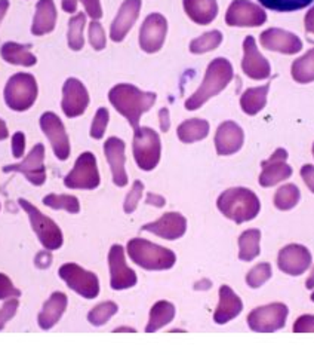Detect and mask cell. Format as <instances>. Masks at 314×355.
Returning a JSON list of instances; mask_svg holds the SVG:
<instances>
[{
	"label": "cell",
	"mask_w": 314,
	"mask_h": 355,
	"mask_svg": "<svg viewBox=\"0 0 314 355\" xmlns=\"http://www.w3.org/2000/svg\"><path fill=\"white\" fill-rule=\"evenodd\" d=\"M109 100L131 127L137 130L141 116L154 106L157 96L154 92H144L131 83H119L110 89Z\"/></svg>",
	"instance_id": "1"
},
{
	"label": "cell",
	"mask_w": 314,
	"mask_h": 355,
	"mask_svg": "<svg viewBox=\"0 0 314 355\" xmlns=\"http://www.w3.org/2000/svg\"><path fill=\"white\" fill-rule=\"evenodd\" d=\"M233 66L232 62L225 58H215L211 64L207 66L205 79L202 85L193 94V96L185 101L187 110H197L201 109L203 104L211 100L212 97L218 96L219 92L224 91L227 85L233 79Z\"/></svg>",
	"instance_id": "2"
},
{
	"label": "cell",
	"mask_w": 314,
	"mask_h": 355,
	"mask_svg": "<svg viewBox=\"0 0 314 355\" xmlns=\"http://www.w3.org/2000/svg\"><path fill=\"white\" fill-rule=\"evenodd\" d=\"M216 207L227 218L240 225L259 214L261 202L258 196L246 187H232L219 195Z\"/></svg>",
	"instance_id": "3"
},
{
	"label": "cell",
	"mask_w": 314,
	"mask_h": 355,
	"mask_svg": "<svg viewBox=\"0 0 314 355\" xmlns=\"http://www.w3.org/2000/svg\"><path fill=\"white\" fill-rule=\"evenodd\" d=\"M127 252L135 265L147 270H166L171 269L176 262V256L172 250L153 244L142 238L131 239Z\"/></svg>",
	"instance_id": "4"
},
{
	"label": "cell",
	"mask_w": 314,
	"mask_h": 355,
	"mask_svg": "<svg viewBox=\"0 0 314 355\" xmlns=\"http://www.w3.org/2000/svg\"><path fill=\"white\" fill-rule=\"evenodd\" d=\"M37 94V80L33 75H30V73H15L6 83L3 97L6 106L10 110L26 112L36 103Z\"/></svg>",
	"instance_id": "5"
},
{
	"label": "cell",
	"mask_w": 314,
	"mask_h": 355,
	"mask_svg": "<svg viewBox=\"0 0 314 355\" xmlns=\"http://www.w3.org/2000/svg\"><path fill=\"white\" fill-rule=\"evenodd\" d=\"M133 158L142 171L154 170L160 162L162 141L159 134L149 127L133 130Z\"/></svg>",
	"instance_id": "6"
},
{
	"label": "cell",
	"mask_w": 314,
	"mask_h": 355,
	"mask_svg": "<svg viewBox=\"0 0 314 355\" xmlns=\"http://www.w3.org/2000/svg\"><path fill=\"white\" fill-rule=\"evenodd\" d=\"M18 202L21 208L27 213L31 223V229H33L35 234L37 235L40 244L46 250H50V252L61 248L62 243H64V236H62L59 226L52 220L50 217L41 213L37 207L24 200V198H19Z\"/></svg>",
	"instance_id": "7"
},
{
	"label": "cell",
	"mask_w": 314,
	"mask_h": 355,
	"mask_svg": "<svg viewBox=\"0 0 314 355\" xmlns=\"http://www.w3.org/2000/svg\"><path fill=\"white\" fill-rule=\"evenodd\" d=\"M97 158L92 152H83L75 162L73 170L66 175L64 184L68 189L93 191L100 186Z\"/></svg>",
	"instance_id": "8"
},
{
	"label": "cell",
	"mask_w": 314,
	"mask_h": 355,
	"mask_svg": "<svg viewBox=\"0 0 314 355\" xmlns=\"http://www.w3.org/2000/svg\"><path fill=\"white\" fill-rule=\"evenodd\" d=\"M59 278L66 281V284L85 299H95L100 295V279L76 263H66L58 270Z\"/></svg>",
	"instance_id": "9"
},
{
	"label": "cell",
	"mask_w": 314,
	"mask_h": 355,
	"mask_svg": "<svg viewBox=\"0 0 314 355\" xmlns=\"http://www.w3.org/2000/svg\"><path fill=\"white\" fill-rule=\"evenodd\" d=\"M289 309L284 304H270L254 309L248 315L249 329L257 333H273L284 329Z\"/></svg>",
	"instance_id": "10"
},
{
	"label": "cell",
	"mask_w": 314,
	"mask_h": 355,
	"mask_svg": "<svg viewBox=\"0 0 314 355\" xmlns=\"http://www.w3.org/2000/svg\"><path fill=\"white\" fill-rule=\"evenodd\" d=\"M3 173H21L31 184L41 186L46 182L45 146L40 143L36 144L24 161L3 166Z\"/></svg>",
	"instance_id": "11"
},
{
	"label": "cell",
	"mask_w": 314,
	"mask_h": 355,
	"mask_svg": "<svg viewBox=\"0 0 314 355\" xmlns=\"http://www.w3.org/2000/svg\"><path fill=\"white\" fill-rule=\"evenodd\" d=\"M266 21V10L250 0H233L225 14V23L230 27H259Z\"/></svg>",
	"instance_id": "12"
},
{
	"label": "cell",
	"mask_w": 314,
	"mask_h": 355,
	"mask_svg": "<svg viewBox=\"0 0 314 355\" xmlns=\"http://www.w3.org/2000/svg\"><path fill=\"white\" fill-rule=\"evenodd\" d=\"M40 128L48 137L52 150L59 161L68 159L71 148L64 123L54 112H46L40 116Z\"/></svg>",
	"instance_id": "13"
},
{
	"label": "cell",
	"mask_w": 314,
	"mask_h": 355,
	"mask_svg": "<svg viewBox=\"0 0 314 355\" xmlns=\"http://www.w3.org/2000/svg\"><path fill=\"white\" fill-rule=\"evenodd\" d=\"M89 106V94L86 87L76 79L68 78L62 87L61 109L67 118H77L86 112Z\"/></svg>",
	"instance_id": "14"
},
{
	"label": "cell",
	"mask_w": 314,
	"mask_h": 355,
	"mask_svg": "<svg viewBox=\"0 0 314 355\" xmlns=\"http://www.w3.org/2000/svg\"><path fill=\"white\" fill-rule=\"evenodd\" d=\"M109 266L110 286L113 290H127L137 286V274L127 265V260H124V250L122 245L116 244L110 248Z\"/></svg>",
	"instance_id": "15"
},
{
	"label": "cell",
	"mask_w": 314,
	"mask_h": 355,
	"mask_svg": "<svg viewBox=\"0 0 314 355\" xmlns=\"http://www.w3.org/2000/svg\"><path fill=\"white\" fill-rule=\"evenodd\" d=\"M167 21L162 14H150L140 30V46L147 54L159 52L165 44Z\"/></svg>",
	"instance_id": "16"
},
{
	"label": "cell",
	"mask_w": 314,
	"mask_h": 355,
	"mask_svg": "<svg viewBox=\"0 0 314 355\" xmlns=\"http://www.w3.org/2000/svg\"><path fill=\"white\" fill-rule=\"evenodd\" d=\"M311 265V253L308 248L299 244H289L280 250L277 257V266L290 277H299Z\"/></svg>",
	"instance_id": "17"
},
{
	"label": "cell",
	"mask_w": 314,
	"mask_h": 355,
	"mask_svg": "<svg viewBox=\"0 0 314 355\" xmlns=\"http://www.w3.org/2000/svg\"><path fill=\"white\" fill-rule=\"evenodd\" d=\"M242 70L248 78L255 80H264L271 75L270 62L259 52L257 42L252 36H248L243 42Z\"/></svg>",
	"instance_id": "18"
},
{
	"label": "cell",
	"mask_w": 314,
	"mask_h": 355,
	"mask_svg": "<svg viewBox=\"0 0 314 355\" xmlns=\"http://www.w3.org/2000/svg\"><path fill=\"white\" fill-rule=\"evenodd\" d=\"M261 45L268 51L294 55L302 49V40L290 31L281 28H268L259 36Z\"/></svg>",
	"instance_id": "19"
},
{
	"label": "cell",
	"mask_w": 314,
	"mask_h": 355,
	"mask_svg": "<svg viewBox=\"0 0 314 355\" xmlns=\"http://www.w3.org/2000/svg\"><path fill=\"white\" fill-rule=\"evenodd\" d=\"M288 152L285 149H277L270 159L264 161L263 173L259 175V184L263 187L276 186L292 175V166L288 165Z\"/></svg>",
	"instance_id": "20"
},
{
	"label": "cell",
	"mask_w": 314,
	"mask_h": 355,
	"mask_svg": "<svg viewBox=\"0 0 314 355\" xmlns=\"http://www.w3.org/2000/svg\"><path fill=\"white\" fill-rule=\"evenodd\" d=\"M245 134L233 121H227L219 125L215 134V149L219 156L234 155L243 148Z\"/></svg>",
	"instance_id": "21"
},
{
	"label": "cell",
	"mask_w": 314,
	"mask_h": 355,
	"mask_svg": "<svg viewBox=\"0 0 314 355\" xmlns=\"http://www.w3.org/2000/svg\"><path fill=\"white\" fill-rule=\"evenodd\" d=\"M144 232H151L167 241L181 238L187 231V218L180 213H166L159 220L147 223L141 227Z\"/></svg>",
	"instance_id": "22"
},
{
	"label": "cell",
	"mask_w": 314,
	"mask_h": 355,
	"mask_svg": "<svg viewBox=\"0 0 314 355\" xmlns=\"http://www.w3.org/2000/svg\"><path fill=\"white\" fill-rule=\"evenodd\" d=\"M124 141L118 137H110L104 143V153L109 161L110 170L113 174V182L119 187H124L128 184V174L124 168V162H127V156H124Z\"/></svg>",
	"instance_id": "23"
},
{
	"label": "cell",
	"mask_w": 314,
	"mask_h": 355,
	"mask_svg": "<svg viewBox=\"0 0 314 355\" xmlns=\"http://www.w3.org/2000/svg\"><path fill=\"white\" fill-rule=\"evenodd\" d=\"M141 6V0H124L110 27V37L113 42H122L128 36L135 21L140 17Z\"/></svg>",
	"instance_id": "24"
},
{
	"label": "cell",
	"mask_w": 314,
	"mask_h": 355,
	"mask_svg": "<svg viewBox=\"0 0 314 355\" xmlns=\"http://www.w3.org/2000/svg\"><path fill=\"white\" fill-rule=\"evenodd\" d=\"M67 305H68V297L66 293H62V291H55V293H52L50 297L45 302L44 309L40 311V314L37 317L39 327L41 330H49L54 326H57L62 314L66 312Z\"/></svg>",
	"instance_id": "25"
},
{
	"label": "cell",
	"mask_w": 314,
	"mask_h": 355,
	"mask_svg": "<svg viewBox=\"0 0 314 355\" xmlns=\"http://www.w3.org/2000/svg\"><path fill=\"white\" fill-rule=\"evenodd\" d=\"M243 311V302L228 286L219 288V304L214 314L216 324H227L228 321L234 320Z\"/></svg>",
	"instance_id": "26"
},
{
	"label": "cell",
	"mask_w": 314,
	"mask_h": 355,
	"mask_svg": "<svg viewBox=\"0 0 314 355\" xmlns=\"http://www.w3.org/2000/svg\"><path fill=\"white\" fill-rule=\"evenodd\" d=\"M57 17L58 14L54 0H39L36 5L33 24H31V33L35 36H44L54 31Z\"/></svg>",
	"instance_id": "27"
},
{
	"label": "cell",
	"mask_w": 314,
	"mask_h": 355,
	"mask_svg": "<svg viewBox=\"0 0 314 355\" xmlns=\"http://www.w3.org/2000/svg\"><path fill=\"white\" fill-rule=\"evenodd\" d=\"M183 5L188 18L196 24H211L218 15L216 0H183Z\"/></svg>",
	"instance_id": "28"
},
{
	"label": "cell",
	"mask_w": 314,
	"mask_h": 355,
	"mask_svg": "<svg viewBox=\"0 0 314 355\" xmlns=\"http://www.w3.org/2000/svg\"><path fill=\"white\" fill-rule=\"evenodd\" d=\"M0 55L8 62V64L23 66V67H33L36 66L37 58L35 54H31L30 46L17 44V42H6L0 49Z\"/></svg>",
	"instance_id": "29"
},
{
	"label": "cell",
	"mask_w": 314,
	"mask_h": 355,
	"mask_svg": "<svg viewBox=\"0 0 314 355\" xmlns=\"http://www.w3.org/2000/svg\"><path fill=\"white\" fill-rule=\"evenodd\" d=\"M268 89H270V83H266L263 87L246 89L242 94V97H240V107H242V110L246 114H249V116H254V114L259 113L267 104Z\"/></svg>",
	"instance_id": "30"
},
{
	"label": "cell",
	"mask_w": 314,
	"mask_h": 355,
	"mask_svg": "<svg viewBox=\"0 0 314 355\" xmlns=\"http://www.w3.org/2000/svg\"><path fill=\"white\" fill-rule=\"evenodd\" d=\"M175 318V306L167 300H159L153 305L150 311L149 324L145 327V333H154L162 327L167 326Z\"/></svg>",
	"instance_id": "31"
},
{
	"label": "cell",
	"mask_w": 314,
	"mask_h": 355,
	"mask_svg": "<svg viewBox=\"0 0 314 355\" xmlns=\"http://www.w3.org/2000/svg\"><path fill=\"white\" fill-rule=\"evenodd\" d=\"M176 134H178V139L187 144L201 141L207 137L209 122L205 119H198V118L184 121L180 127H178Z\"/></svg>",
	"instance_id": "32"
},
{
	"label": "cell",
	"mask_w": 314,
	"mask_h": 355,
	"mask_svg": "<svg viewBox=\"0 0 314 355\" xmlns=\"http://www.w3.org/2000/svg\"><path fill=\"white\" fill-rule=\"evenodd\" d=\"M261 232L258 229H249L239 238V259L243 262H250L259 256Z\"/></svg>",
	"instance_id": "33"
},
{
	"label": "cell",
	"mask_w": 314,
	"mask_h": 355,
	"mask_svg": "<svg viewBox=\"0 0 314 355\" xmlns=\"http://www.w3.org/2000/svg\"><path fill=\"white\" fill-rule=\"evenodd\" d=\"M292 78L298 83H310L314 80V48L310 49L306 55L294 61Z\"/></svg>",
	"instance_id": "34"
},
{
	"label": "cell",
	"mask_w": 314,
	"mask_h": 355,
	"mask_svg": "<svg viewBox=\"0 0 314 355\" xmlns=\"http://www.w3.org/2000/svg\"><path fill=\"white\" fill-rule=\"evenodd\" d=\"M86 24V14H77L68 21V31H67V44L70 49L80 51L85 45V39H83V28Z\"/></svg>",
	"instance_id": "35"
},
{
	"label": "cell",
	"mask_w": 314,
	"mask_h": 355,
	"mask_svg": "<svg viewBox=\"0 0 314 355\" xmlns=\"http://www.w3.org/2000/svg\"><path fill=\"white\" fill-rule=\"evenodd\" d=\"M44 204L52 208V210H64L70 214H77L80 211V202L73 195L50 193L44 198Z\"/></svg>",
	"instance_id": "36"
},
{
	"label": "cell",
	"mask_w": 314,
	"mask_h": 355,
	"mask_svg": "<svg viewBox=\"0 0 314 355\" xmlns=\"http://www.w3.org/2000/svg\"><path fill=\"white\" fill-rule=\"evenodd\" d=\"M223 42V33L219 30L207 31V33L202 35L192 40L190 44V52L192 54H206V52H211L216 49Z\"/></svg>",
	"instance_id": "37"
},
{
	"label": "cell",
	"mask_w": 314,
	"mask_h": 355,
	"mask_svg": "<svg viewBox=\"0 0 314 355\" xmlns=\"http://www.w3.org/2000/svg\"><path fill=\"white\" fill-rule=\"evenodd\" d=\"M299 189L295 184H285L275 195V207L281 211L292 210L299 202Z\"/></svg>",
	"instance_id": "38"
},
{
	"label": "cell",
	"mask_w": 314,
	"mask_h": 355,
	"mask_svg": "<svg viewBox=\"0 0 314 355\" xmlns=\"http://www.w3.org/2000/svg\"><path fill=\"white\" fill-rule=\"evenodd\" d=\"M118 311H119V306L114 304V302H102V304L97 305L89 312L88 321L92 326L101 327L104 324H107L110 318L118 314Z\"/></svg>",
	"instance_id": "39"
},
{
	"label": "cell",
	"mask_w": 314,
	"mask_h": 355,
	"mask_svg": "<svg viewBox=\"0 0 314 355\" xmlns=\"http://www.w3.org/2000/svg\"><path fill=\"white\" fill-rule=\"evenodd\" d=\"M258 2L276 12H295V10L310 6L313 0H258Z\"/></svg>",
	"instance_id": "40"
},
{
	"label": "cell",
	"mask_w": 314,
	"mask_h": 355,
	"mask_svg": "<svg viewBox=\"0 0 314 355\" xmlns=\"http://www.w3.org/2000/svg\"><path fill=\"white\" fill-rule=\"evenodd\" d=\"M271 278L270 263H259L249 270L246 277V283L250 288H258Z\"/></svg>",
	"instance_id": "41"
},
{
	"label": "cell",
	"mask_w": 314,
	"mask_h": 355,
	"mask_svg": "<svg viewBox=\"0 0 314 355\" xmlns=\"http://www.w3.org/2000/svg\"><path fill=\"white\" fill-rule=\"evenodd\" d=\"M109 121H110L109 110L106 107L98 109L95 113V118H93L91 125V137L95 140H101L104 137V134H106Z\"/></svg>",
	"instance_id": "42"
},
{
	"label": "cell",
	"mask_w": 314,
	"mask_h": 355,
	"mask_svg": "<svg viewBox=\"0 0 314 355\" xmlns=\"http://www.w3.org/2000/svg\"><path fill=\"white\" fill-rule=\"evenodd\" d=\"M89 44L95 51H102L107 45L106 31H104L98 21H92L89 24Z\"/></svg>",
	"instance_id": "43"
},
{
	"label": "cell",
	"mask_w": 314,
	"mask_h": 355,
	"mask_svg": "<svg viewBox=\"0 0 314 355\" xmlns=\"http://www.w3.org/2000/svg\"><path fill=\"white\" fill-rule=\"evenodd\" d=\"M142 192H144V184H142V182H140V180L133 182L132 189L129 191V193H128V196H127V200H124V204H123L124 213H127V214H132L135 210H137L138 202H140L141 196H142Z\"/></svg>",
	"instance_id": "44"
},
{
	"label": "cell",
	"mask_w": 314,
	"mask_h": 355,
	"mask_svg": "<svg viewBox=\"0 0 314 355\" xmlns=\"http://www.w3.org/2000/svg\"><path fill=\"white\" fill-rule=\"evenodd\" d=\"M18 306H19L18 297H12V299H8L5 302V305L0 308V330H3L8 322L15 317Z\"/></svg>",
	"instance_id": "45"
},
{
	"label": "cell",
	"mask_w": 314,
	"mask_h": 355,
	"mask_svg": "<svg viewBox=\"0 0 314 355\" xmlns=\"http://www.w3.org/2000/svg\"><path fill=\"white\" fill-rule=\"evenodd\" d=\"M19 296H21V291L14 286L10 278L0 272V300L19 297Z\"/></svg>",
	"instance_id": "46"
},
{
	"label": "cell",
	"mask_w": 314,
	"mask_h": 355,
	"mask_svg": "<svg viewBox=\"0 0 314 355\" xmlns=\"http://www.w3.org/2000/svg\"><path fill=\"white\" fill-rule=\"evenodd\" d=\"M85 6V12L92 18V21H98L102 17V6L100 0H82Z\"/></svg>",
	"instance_id": "47"
},
{
	"label": "cell",
	"mask_w": 314,
	"mask_h": 355,
	"mask_svg": "<svg viewBox=\"0 0 314 355\" xmlns=\"http://www.w3.org/2000/svg\"><path fill=\"white\" fill-rule=\"evenodd\" d=\"M295 333H314V315H301L294 324Z\"/></svg>",
	"instance_id": "48"
},
{
	"label": "cell",
	"mask_w": 314,
	"mask_h": 355,
	"mask_svg": "<svg viewBox=\"0 0 314 355\" xmlns=\"http://www.w3.org/2000/svg\"><path fill=\"white\" fill-rule=\"evenodd\" d=\"M26 152V135L24 132H15L12 135V155L15 158H23Z\"/></svg>",
	"instance_id": "49"
},
{
	"label": "cell",
	"mask_w": 314,
	"mask_h": 355,
	"mask_svg": "<svg viewBox=\"0 0 314 355\" xmlns=\"http://www.w3.org/2000/svg\"><path fill=\"white\" fill-rule=\"evenodd\" d=\"M52 263V254H50V250H44V252L37 253V256L35 257V265L39 269H48Z\"/></svg>",
	"instance_id": "50"
},
{
	"label": "cell",
	"mask_w": 314,
	"mask_h": 355,
	"mask_svg": "<svg viewBox=\"0 0 314 355\" xmlns=\"http://www.w3.org/2000/svg\"><path fill=\"white\" fill-rule=\"evenodd\" d=\"M301 177L304 179L308 189L314 193V165L307 164L301 168Z\"/></svg>",
	"instance_id": "51"
},
{
	"label": "cell",
	"mask_w": 314,
	"mask_h": 355,
	"mask_svg": "<svg viewBox=\"0 0 314 355\" xmlns=\"http://www.w3.org/2000/svg\"><path fill=\"white\" fill-rule=\"evenodd\" d=\"M159 123H160V130L163 132H167L171 128V118H169V110L166 107L159 110Z\"/></svg>",
	"instance_id": "52"
},
{
	"label": "cell",
	"mask_w": 314,
	"mask_h": 355,
	"mask_svg": "<svg viewBox=\"0 0 314 355\" xmlns=\"http://www.w3.org/2000/svg\"><path fill=\"white\" fill-rule=\"evenodd\" d=\"M147 204L149 205H154V207H165V204H166V200L163 196H160V195H157V193H149L147 195Z\"/></svg>",
	"instance_id": "53"
},
{
	"label": "cell",
	"mask_w": 314,
	"mask_h": 355,
	"mask_svg": "<svg viewBox=\"0 0 314 355\" xmlns=\"http://www.w3.org/2000/svg\"><path fill=\"white\" fill-rule=\"evenodd\" d=\"M62 10L67 14H75L77 10V0H61Z\"/></svg>",
	"instance_id": "54"
},
{
	"label": "cell",
	"mask_w": 314,
	"mask_h": 355,
	"mask_svg": "<svg viewBox=\"0 0 314 355\" xmlns=\"http://www.w3.org/2000/svg\"><path fill=\"white\" fill-rule=\"evenodd\" d=\"M304 24H306V30L308 31V33L314 35V6L307 12L306 19H304Z\"/></svg>",
	"instance_id": "55"
},
{
	"label": "cell",
	"mask_w": 314,
	"mask_h": 355,
	"mask_svg": "<svg viewBox=\"0 0 314 355\" xmlns=\"http://www.w3.org/2000/svg\"><path fill=\"white\" fill-rule=\"evenodd\" d=\"M9 137V131H8V127H6V123H5V121L0 118V141L2 140H6Z\"/></svg>",
	"instance_id": "56"
},
{
	"label": "cell",
	"mask_w": 314,
	"mask_h": 355,
	"mask_svg": "<svg viewBox=\"0 0 314 355\" xmlns=\"http://www.w3.org/2000/svg\"><path fill=\"white\" fill-rule=\"evenodd\" d=\"M8 9H9V0H0V23H2V19L5 18Z\"/></svg>",
	"instance_id": "57"
},
{
	"label": "cell",
	"mask_w": 314,
	"mask_h": 355,
	"mask_svg": "<svg viewBox=\"0 0 314 355\" xmlns=\"http://www.w3.org/2000/svg\"><path fill=\"white\" fill-rule=\"evenodd\" d=\"M211 286H212L211 281L203 279V281H201V283H197V284L194 286V288H196V290H207V288H211Z\"/></svg>",
	"instance_id": "58"
},
{
	"label": "cell",
	"mask_w": 314,
	"mask_h": 355,
	"mask_svg": "<svg viewBox=\"0 0 314 355\" xmlns=\"http://www.w3.org/2000/svg\"><path fill=\"white\" fill-rule=\"evenodd\" d=\"M306 287H307L308 290H313V288H314V268L311 269V274H310V277H308V279H307Z\"/></svg>",
	"instance_id": "59"
},
{
	"label": "cell",
	"mask_w": 314,
	"mask_h": 355,
	"mask_svg": "<svg viewBox=\"0 0 314 355\" xmlns=\"http://www.w3.org/2000/svg\"><path fill=\"white\" fill-rule=\"evenodd\" d=\"M122 331H128V333H137V330L135 329H131V327H119L114 330V333H122Z\"/></svg>",
	"instance_id": "60"
},
{
	"label": "cell",
	"mask_w": 314,
	"mask_h": 355,
	"mask_svg": "<svg viewBox=\"0 0 314 355\" xmlns=\"http://www.w3.org/2000/svg\"><path fill=\"white\" fill-rule=\"evenodd\" d=\"M310 299H311V302H314V291L311 293V297H310Z\"/></svg>",
	"instance_id": "61"
},
{
	"label": "cell",
	"mask_w": 314,
	"mask_h": 355,
	"mask_svg": "<svg viewBox=\"0 0 314 355\" xmlns=\"http://www.w3.org/2000/svg\"><path fill=\"white\" fill-rule=\"evenodd\" d=\"M313 156H314V144H313Z\"/></svg>",
	"instance_id": "62"
}]
</instances>
